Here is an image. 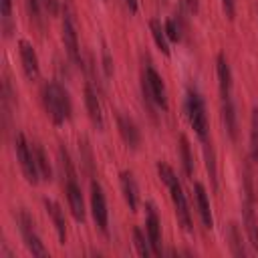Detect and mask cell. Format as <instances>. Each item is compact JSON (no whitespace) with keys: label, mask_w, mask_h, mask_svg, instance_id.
<instances>
[{"label":"cell","mask_w":258,"mask_h":258,"mask_svg":"<svg viewBox=\"0 0 258 258\" xmlns=\"http://www.w3.org/2000/svg\"><path fill=\"white\" fill-rule=\"evenodd\" d=\"M16 222H18V228H20V234H22V240H24L26 250H28L32 256H46L48 252H46L44 244L40 242V236L36 234L32 216H30L26 210H18V212H16Z\"/></svg>","instance_id":"cell-6"},{"label":"cell","mask_w":258,"mask_h":258,"mask_svg":"<svg viewBox=\"0 0 258 258\" xmlns=\"http://www.w3.org/2000/svg\"><path fill=\"white\" fill-rule=\"evenodd\" d=\"M14 101H16V93H14V89H12L10 79L6 77V79L2 81V115H4V125H8V121H10Z\"/></svg>","instance_id":"cell-20"},{"label":"cell","mask_w":258,"mask_h":258,"mask_svg":"<svg viewBox=\"0 0 258 258\" xmlns=\"http://www.w3.org/2000/svg\"><path fill=\"white\" fill-rule=\"evenodd\" d=\"M62 42H64V48H67L69 56L81 67L83 56H81V50H79L77 20H75V14H73V8H71L69 2H64V6H62Z\"/></svg>","instance_id":"cell-5"},{"label":"cell","mask_w":258,"mask_h":258,"mask_svg":"<svg viewBox=\"0 0 258 258\" xmlns=\"http://www.w3.org/2000/svg\"><path fill=\"white\" fill-rule=\"evenodd\" d=\"M250 161L258 163V107L250 115Z\"/></svg>","instance_id":"cell-24"},{"label":"cell","mask_w":258,"mask_h":258,"mask_svg":"<svg viewBox=\"0 0 258 258\" xmlns=\"http://www.w3.org/2000/svg\"><path fill=\"white\" fill-rule=\"evenodd\" d=\"M18 52H20V62H22L24 75H26L30 81L38 79L40 67H38V56H36L34 46H32L28 40H20V42H18Z\"/></svg>","instance_id":"cell-12"},{"label":"cell","mask_w":258,"mask_h":258,"mask_svg":"<svg viewBox=\"0 0 258 258\" xmlns=\"http://www.w3.org/2000/svg\"><path fill=\"white\" fill-rule=\"evenodd\" d=\"M179 153H181V163H183V171L185 175H194V159L189 153V141L185 135L179 137Z\"/></svg>","instance_id":"cell-26"},{"label":"cell","mask_w":258,"mask_h":258,"mask_svg":"<svg viewBox=\"0 0 258 258\" xmlns=\"http://www.w3.org/2000/svg\"><path fill=\"white\" fill-rule=\"evenodd\" d=\"M42 204H44V210H46V214H48V218H50L54 230H56L58 240L64 244V242H67V220H64L62 208L58 206V202H54V200H50V198H44Z\"/></svg>","instance_id":"cell-14"},{"label":"cell","mask_w":258,"mask_h":258,"mask_svg":"<svg viewBox=\"0 0 258 258\" xmlns=\"http://www.w3.org/2000/svg\"><path fill=\"white\" fill-rule=\"evenodd\" d=\"M85 105H87V113L91 117V121L103 129V111H101V103H99V97H97V91L91 87V83H87L85 87Z\"/></svg>","instance_id":"cell-17"},{"label":"cell","mask_w":258,"mask_h":258,"mask_svg":"<svg viewBox=\"0 0 258 258\" xmlns=\"http://www.w3.org/2000/svg\"><path fill=\"white\" fill-rule=\"evenodd\" d=\"M163 28H165V34H167V38H171V40H179V38H181V34H179V28L175 26V22H173L171 18H167V20H165Z\"/></svg>","instance_id":"cell-30"},{"label":"cell","mask_w":258,"mask_h":258,"mask_svg":"<svg viewBox=\"0 0 258 258\" xmlns=\"http://www.w3.org/2000/svg\"><path fill=\"white\" fill-rule=\"evenodd\" d=\"M40 101H42V107L52 123L60 125L67 119H71V113H73L71 97H69V91L60 83L46 81L40 87Z\"/></svg>","instance_id":"cell-1"},{"label":"cell","mask_w":258,"mask_h":258,"mask_svg":"<svg viewBox=\"0 0 258 258\" xmlns=\"http://www.w3.org/2000/svg\"><path fill=\"white\" fill-rule=\"evenodd\" d=\"M194 191H196V204H198V212H200V218L204 222V226L208 230L214 228V218H212V208H210V200H208V194H206V187L196 181L194 183Z\"/></svg>","instance_id":"cell-16"},{"label":"cell","mask_w":258,"mask_h":258,"mask_svg":"<svg viewBox=\"0 0 258 258\" xmlns=\"http://www.w3.org/2000/svg\"><path fill=\"white\" fill-rule=\"evenodd\" d=\"M183 2H185V6H187L189 12H198V4H200L198 0H183Z\"/></svg>","instance_id":"cell-34"},{"label":"cell","mask_w":258,"mask_h":258,"mask_svg":"<svg viewBox=\"0 0 258 258\" xmlns=\"http://www.w3.org/2000/svg\"><path fill=\"white\" fill-rule=\"evenodd\" d=\"M216 73H218V83H220V95L228 97L232 91V71L228 64V58L222 52L216 58Z\"/></svg>","instance_id":"cell-18"},{"label":"cell","mask_w":258,"mask_h":258,"mask_svg":"<svg viewBox=\"0 0 258 258\" xmlns=\"http://www.w3.org/2000/svg\"><path fill=\"white\" fill-rule=\"evenodd\" d=\"M149 30H151V36H153V40H155L157 48H159L163 54H169L167 34H165V28L161 26V22H159V20H155V18H151V20H149Z\"/></svg>","instance_id":"cell-23"},{"label":"cell","mask_w":258,"mask_h":258,"mask_svg":"<svg viewBox=\"0 0 258 258\" xmlns=\"http://www.w3.org/2000/svg\"><path fill=\"white\" fill-rule=\"evenodd\" d=\"M145 230H147V238L151 242L153 256H161L163 254V250H161V220L151 202L145 204Z\"/></svg>","instance_id":"cell-10"},{"label":"cell","mask_w":258,"mask_h":258,"mask_svg":"<svg viewBox=\"0 0 258 258\" xmlns=\"http://www.w3.org/2000/svg\"><path fill=\"white\" fill-rule=\"evenodd\" d=\"M133 244H135V250H137V254L139 256H151L153 254V250H151V242H149V238L141 232V228H133Z\"/></svg>","instance_id":"cell-25"},{"label":"cell","mask_w":258,"mask_h":258,"mask_svg":"<svg viewBox=\"0 0 258 258\" xmlns=\"http://www.w3.org/2000/svg\"><path fill=\"white\" fill-rule=\"evenodd\" d=\"M185 113H187L189 125L194 127L196 135L200 137V141H206L208 139V129H210L206 103H204L200 91L194 89V87H187V93H185Z\"/></svg>","instance_id":"cell-3"},{"label":"cell","mask_w":258,"mask_h":258,"mask_svg":"<svg viewBox=\"0 0 258 258\" xmlns=\"http://www.w3.org/2000/svg\"><path fill=\"white\" fill-rule=\"evenodd\" d=\"M157 173L161 177V181L167 185L169 194H171V202H173V208H175V216H177V222L181 224V228L185 232H191V214H189V208H187V200H185V194H183V187L175 175V171L163 163V161H157Z\"/></svg>","instance_id":"cell-2"},{"label":"cell","mask_w":258,"mask_h":258,"mask_svg":"<svg viewBox=\"0 0 258 258\" xmlns=\"http://www.w3.org/2000/svg\"><path fill=\"white\" fill-rule=\"evenodd\" d=\"M44 10H48V14H56L58 10V0H42Z\"/></svg>","instance_id":"cell-33"},{"label":"cell","mask_w":258,"mask_h":258,"mask_svg":"<svg viewBox=\"0 0 258 258\" xmlns=\"http://www.w3.org/2000/svg\"><path fill=\"white\" fill-rule=\"evenodd\" d=\"M117 127H119V133H121L123 141H125L131 149H137V147L141 145V131H139L137 123H135L129 115L117 113Z\"/></svg>","instance_id":"cell-13"},{"label":"cell","mask_w":258,"mask_h":258,"mask_svg":"<svg viewBox=\"0 0 258 258\" xmlns=\"http://www.w3.org/2000/svg\"><path fill=\"white\" fill-rule=\"evenodd\" d=\"M143 93H145L155 105H159L163 111L167 109V91H165V83H163L161 75H159L151 64H147L145 71H143Z\"/></svg>","instance_id":"cell-7"},{"label":"cell","mask_w":258,"mask_h":258,"mask_svg":"<svg viewBox=\"0 0 258 258\" xmlns=\"http://www.w3.org/2000/svg\"><path fill=\"white\" fill-rule=\"evenodd\" d=\"M204 143V155H206V167H208V173H210V179L212 183L216 185V161H214V149H212V143L206 139L202 141Z\"/></svg>","instance_id":"cell-28"},{"label":"cell","mask_w":258,"mask_h":258,"mask_svg":"<svg viewBox=\"0 0 258 258\" xmlns=\"http://www.w3.org/2000/svg\"><path fill=\"white\" fill-rule=\"evenodd\" d=\"M14 149H16V159L20 163V169L26 177L28 183H36L40 173H38V165H36V157H34V151H32V145L26 141L24 133H16L14 135Z\"/></svg>","instance_id":"cell-4"},{"label":"cell","mask_w":258,"mask_h":258,"mask_svg":"<svg viewBox=\"0 0 258 258\" xmlns=\"http://www.w3.org/2000/svg\"><path fill=\"white\" fill-rule=\"evenodd\" d=\"M32 151H34V157H36V165H38V173L42 179L50 181L52 179V167H50V161L46 157V151L44 147L38 143V141H32Z\"/></svg>","instance_id":"cell-21"},{"label":"cell","mask_w":258,"mask_h":258,"mask_svg":"<svg viewBox=\"0 0 258 258\" xmlns=\"http://www.w3.org/2000/svg\"><path fill=\"white\" fill-rule=\"evenodd\" d=\"M228 240H230V250H232L234 256H246L248 254V250L244 248L242 234H240L236 222H230V226H228Z\"/></svg>","instance_id":"cell-22"},{"label":"cell","mask_w":258,"mask_h":258,"mask_svg":"<svg viewBox=\"0 0 258 258\" xmlns=\"http://www.w3.org/2000/svg\"><path fill=\"white\" fill-rule=\"evenodd\" d=\"M125 2H127V6H129V10H131V12H135V10H137V0H125Z\"/></svg>","instance_id":"cell-35"},{"label":"cell","mask_w":258,"mask_h":258,"mask_svg":"<svg viewBox=\"0 0 258 258\" xmlns=\"http://www.w3.org/2000/svg\"><path fill=\"white\" fill-rule=\"evenodd\" d=\"M119 181H121V191H123V198L129 206L131 212H137V204H139V187H137V181L133 177L131 171H121L119 173Z\"/></svg>","instance_id":"cell-15"},{"label":"cell","mask_w":258,"mask_h":258,"mask_svg":"<svg viewBox=\"0 0 258 258\" xmlns=\"http://www.w3.org/2000/svg\"><path fill=\"white\" fill-rule=\"evenodd\" d=\"M222 6H224V12L228 18H234V12H236V0H222Z\"/></svg>","instance_id":"cell-31"},{"label":"cell","mask_w":258,"mask_h":258,"mask_svg":"<svg viewBox=\"0 0 258 258\" xmlns=\"http://www.w3.org/2000/svg\"><path fill=\"white\" fill-rule=\"evenodd\" d=\"M222 121L232 139L238 137V121H236V107L232 103V97H222Z\"/></svg>","instance_id":"cell-19"},{"label":"cell","mask_w":258,"mask_h":258,"mask_svg":"<svg viewBox=\"0 0 258 258\" xmlns=\"http://www.w3.org/2000/svg\"><path fill=\"white\" fill-rule=\"evenodd\" d=\"M0 14H2V30L6 36H10L12 28H14V24H12V0H2Z\"/></svg>","instance_id":"cell-27"},{"label":"cell","mask_w":258,"mask_h":258,"mask_svg":"<svg viewBox=\"0 0 258 258\" xmlns=\"http://www.w3.org/2000/svg\"><path fill=\"white\" fill-rule=\"evenodd\" d=\"M79 151H81V161L85 163V167L89 171H93V155H91V149H89V141L85 137L79 139Z\"/></svg>","instance_id":"cell-29"},{"label":"cell","mask_w":258,"mask_h":258,"mask_svg":"<svg viewBox=\"0 0 258 258\" xmlns=\"http://www.w3.org/2000/svg\"><path fill=\"white\" fill-rule=\"evenodd\" d=\"M242 220H244V228H246V234H248V244L252 246L254 252H258V220H256V214H254V198L244 196Z\"/></svg>","instance_id":"cell-11"},{"label":"cell","mask_w":258,"mask_h":258,"mask_svg":"<svg viewBox=\"0 0 258 258\" xmlns=\"http://www.w3.org/2000/svg\"><path fill=\"white\" fill-rule=\"evenodd\" d=\"M62 175H64V194L69 200V210L77 222H83L85 220V200H83L81 185L77 183V173H75V169H69V171H62Z\"/></svg>","instance_id":"cell-8"},{"label":"cell","mask_w":258,"mask_h":258,"mask_svg":"<svg viewBox=\"0 0 258 258\" xmlns=\"http://www.w3.org/2000/svg\"><path fill=\"white\" fill-rule=\"evenodd\" d=\"M103 67H105V75L109 77L111 73H113V67H111V56H109V50H107V46H103Z\"/></svg>","instance_id":"cell-32"},{"label":"cell","mask_w":258,"mask_h":258,"mask_svg":"<svg viewBox=\"0 0 258 258\" xmlns=\"http://www.w3.org/2000/svg\"><path fill=\"white\" fill-rule=\"evenodd\" d=\"M91 214L97 224V228L107 234L109 232V210H107V200L101 183L97 179L91 181Z\"/></svg>","instance_id":"cell-9"}]
</instances>
